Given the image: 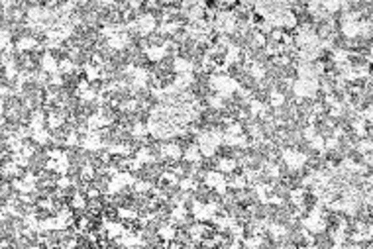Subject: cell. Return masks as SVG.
<instances>
[{"instance_id":"1","label":"cell","mask_w":373,"mask_h":249,"mask_svg":"<svg viewBox=\"0 0 373 249\" xmlns=\"http://www.w3.org/2000/svg\"><path fill=\"white\" fill-rule=\"evenodd\" d=\"M283 163L291 169V171H299V169H303L305 165H307V155L303 153V151L295 149V148H289V149L283 151Z\"/></svg>"},{"instance_id":"3","label":"cell","mask_w":373,"mask_h":249,"mask_svg":"<svg viewBox=\"0 0 373 249\" xmlns=\"http://www.w3.org/2000/svg\"><path fill=\"white\" fill-rule=\"evenodd\" d=\"M267 104H269L271 108H281V106H285V95H283L281 91L273 89V91L269 93V100H267Z\"/></svg>"},{"instance_id":"2","label":"cell","mask_w":373,"mask_h":249,"mask_svg":"<svg viewBox=\"0 0 373 249\" xmlns=\"http://www.w3.org/2000/svg\"><path fill=\"white\" fill-rule=\"evenodd\" d=\"M236 167H238V161H236V159H232V157H220V159H218V163H216V169H218L220 173H224V175L234 173V171H236Z\"/></svg>"}]
</instances>
